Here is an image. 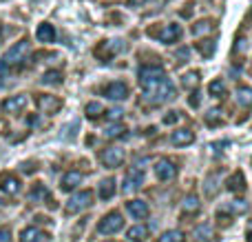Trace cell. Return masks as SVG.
I'll use <instances>...</instances> for the list:
<instances>
[{"mask_svg": "<svg viewBox=\"0 0 252 242\" xmlns=\"http://www.w3.org/2000/svg\"><path fill=\"white\" fill-rule=\"evenodd\" d=\"M137 78H139V84L144 87V91H151L153 87H157V84L166 78V71L161 69L159 65H146L139 69Z\"/></svg>", "mask_w": 252, "mask_h": 242, "instance_id": "6da1fadb", "label": "cell"}, {"mask_svg": "<svg viewBox=\"0 0 252 242\" xmlns=\"http://www.w3.org/2000/svg\"><path fill=\"white\" fill-rule=\"evenodd\" d=\"M91 204H93V191L82 189L80 194H73L69 200H66L64 211L69 213V216H75V213H80V211H84V209H89Z\"/></svg>", "mask_w": 252, "mask_h": 242, "instance_id": "7a4b0ae2", "label": "cell"}, {"mask_svg": "<svg viewBox=\"0 0 252 242\" xmlns=\"http://www.w3.org/2000/svg\"><path fill=\"white\" fill-rule=\"evenodd\" d=\"M122 229H124V218H122V213H118V211L106 213V216L97 222V234H102V236H115Z\"/></svg>", "mask_w": 252, "mask_h": 242, "instance_id": "3957f363", "label": "cell"}, {"mask_svg": "<svg viewBox=\"0 0 252 242\" xmlns=\"http://www.w3.org/2000/svg\"><path fill=\"white\" fill-rule=\"evenodd\" d=\"M27 53H29V40L22 38L20 42H16L13 47H9V51L4 53V65L7 67H18L27 60Z\"/></svg>", "mask_w": 252, "mask_h": 242, "instance_id": "277c9868", "label": "cell"}, {"mask_svg": "<svg viewBox=\"0 0 252 242\" xmlns=\"http://www.w3.org/2000/svg\"><path fill=\"white\" fill-rule=\"evenodd\" d=\"M122 49H124L122 40H102V42L95 47V51H93V53H95L97 60L109 62V60H113V58L118 56Z\"/></svg>", "mask_w": 252, "mask_h": 242, "instance_id": "5b68a950", "label": "cell"}, {"mask_svg": "<svg viewBox=\"0 0 252 242\" xmlns=\"http://www.w3.org/2000/svg\"><path fill=\"white\" fill-rule=\"evenodd\" d=\"M146 93H148V100H151L153 105H161V102L175 98V87H173V82H170L168 78H164L157 87H153L151 91H146Z\"/></svg>", "mask_w": 252, "mask_h": 242, "instance_id": "8992f818", "label": "cell"}, {"mask_svg": "<svg viewBox=\"0 0 252 242\" xmlns=\"http://www.w3.org/2000/svg\"><path fill=\"white\" fill-rule=\"evenodd\" d=\"M100 160H102V164H104L106 169H118V167H122L124 164L126 151L122 149V147H106V149H102Z\"/></svg>", "mask_w": 252, "mask_h": 242, "instance_id": "52a82bcc", "label": "cell"}, {"mask_svg": "<svg viewBox=\"0 0 252 242\" xmlns=\"http://www.w3.org/2000/svg\"><path fill=\"white\" fill-rule=\"evenodd\" d=\"M153 169H155L157 180H161V182H170V180H175V178H177V167H175L170 160H166V158L157 160Z\"/></svg>", "mask_w": 252, "mask_h": 242, "instance_id": "ba28073f", "label": "cell"}, {"mask_svg": "<svg viewBox=\"0 0 252 242\" xmlns=\"http://www.w3.org/2000/svg\"><path fill=\"white\" fill-rule=\"evenodd\" d=\"M102 96H106L109 100H126L128 98V84L122 82V80H115V82L106 84L102 89Z\"/></svg>", "mask_w": 252, "mask_h": 242, "instance_id": "9c48e42d", "label": "cell"}, {"mask_svg": "<svg viewBox=\"0 0 252 242\" xmlns=\"http://www.w3.org/2000/svg\"><path fill=\"white\" fill-rule=\"evenodd\" d=\"M155 38L159 40V42H164V44H173V42H177V40L182 38V27L175 25V22H170V25H164L155 34Z\"/></svg>", "mask_w": 252, "mask_h": 242, "instance_id": "30bf717a", "label": "cell"}, {"mask_svg": "<svg viewBox=\"0 0 252 242\" xmlns=\"http://www.w3.org/2000/svg\"><path fill=\"white\" fill-rule=\"evenodd\" d=\"M35 105H38V109L42 111V114H58V111H60V107H62V100L58 96H47V93H44V96H38L35 98Z\"/></svg>", "mask_w": 252, "mask_h": 242, "instance_id": "8fae6325", "label": "cell"}, {"mask_svg": "<svg viewBox=\"0 0 252 242\" xmlns=\"http://www.w3.org/2000/svg\"><path fill=\"white\" fill-rule=\"evenodd\" d=\"M0 191L7 196L20 194V180L13 173H0Z\"/></svg>", "mask_w": 252, "mask_h": 242, "instance_id": "7c38bea8", "label": "cell"}, {"mask_svg": "<svg viewBox=\"0 0 252 242\" xmlns=\"http://www.w3.org/2000/svg\"><path fill=\"white\" fill-rule=\"evenodd\" d=\"M27 102H29V98H27L25 93H18V96H11L2 102V111L4 114H20L27 107Z\"/></svg>", "mask_w": 252, "mask_h": 242, "instance_id": "4fadbf2b", "label": "cell"}, {"mask_svg": "<svg viewBox=\"0 0 252 242\" xmlns=\"http://www.w3.org/2000/svg\"><path fill=\"white\" fill-rule=\"evenodd\" d=\"M142 182H144V171H142V169H130V171L126 173V178H124L122 191H124V194H130V191L139 189V187H142Z\"/></svg>", "mask_w": 252, "mask_h": 242, "instance_id": "5bb4252c", "label": "cell"}, {"mask_svg": "<svg viewBox=\"0 0 252 242\" xmlns=\"http://www.w3.org/2000/svg\"><path fill=\"white\" fill-rule=\"evenodd\" d=\"M126 211L133 216V220H144V218H148L151 209L144 200H130V202H126Z\"/></svg>", "mask_w": 252, "mask_h": 242, "instance_id": "9a60e30c", "label": "cell"}, {"mask_svg": "<svg viewBox=\"0 0 252 242\" xmlns=\"http://www.w3.org/2000/svg\"><path fill=\"white\" fill-rule=\"evenodd\" d=\"M170 142H173L175 147L192 145V142H195V133H192L190 129H175V131L170 133Z\"/></svg>", "mask_w": 252, "mask_h": 242, "instance_id": "2e32d148", "label": "cell"}, {"mask_svg": "<svg viewBox=\"0 0 252 242\" xmlns=\"http://www.w3.org/2000/svg\"><path fill=\"white\" fill-rule=\"evenodd\" d=\"M82 180H84V176L80 171H66L60 180V189L62 191H73L75 187L82 185Z\"/></svg>", "mask_w": 252, "mask_h": 242, "instance_id": "e0dca14e", "label": "cell"}, {"mask_svg": "<svg viewBox=\"0 0 252 242\" xmlns=\"http://www.w3.org/2000/svg\"><path fill=\"white\" fill-rule=\"evenodd\" d=\"M226 187H228V191H232V194H244L246 191V176L241 171H232L226 180Z\"/></svg>", "mask_w": 252, "mask_h": 242, "instance_id": "ac0fdd59", "label": "cell"}, {"mask_svg": "<svg viewBox=\"0 0 252 242\" xmlns=\"http://www.w3.org/2000/svg\"><path fill=\"white\" fill-rule=\"evenodd\" d=\"M20 242H49V236L38 227H27L20 234Z\"/></svg>", "mask_w": 252, "mask_h": 242, "instance_id": "d6986e66", "label": "cell"}, {"mask_svg": "<svg viewBox=\"0 0 252 242\" xmlns=\"http://www.w3.org/2000/svg\"><path fill=\"white\" fill-rule=\"evenodd\" d=\"M192 238H195V242H213L215 240V231H213V227H210L208 222H204V225L195 227Z\"/></svg>", "mask_w": 252, "mask_h": 242, "instance_id": "ffe728a7", "label": "cell"}, {"mask_svg": "<svg viewBox=\"0 0 252 242\" xmlns=\"http://www.w3.org/2000/svg\"><path fill=\"white\" fill-rule=\"evenodd\" d=\"M29 200L31 202H44V200H51V194H49V189L42 182H35L29 191Z\"/></svg>", "mask_w": 252, "mask_h": 242, "instance_id": "44dd1931", "label": "cell"}, {"mask_svg": "<svg viewBox=\"0 0 252 242\" xmlns=\"http://www.w3.org/2000/svg\"><path fill=\"white\" fill-rule=\"evenodd\" d=\"M199 209H201V202H199V198H197L195 194H190V196L184 198V204H182L184 216H195V213H199Z\"/></svg>", "mask_w": 252, "mask_h": 242, "instance_id": "7402d4cb", "label": "cell"}, {"mask_svg": "<svg viewBox=\"0 0 252 242\" xmlns=\"http://www.w3.org/2000/svg\"><path fill=\"white\" fill-rule=\"evenodd\" d=\"M35 38L40 40V42H53L56 40V29H53V25H49V22H42V25L35 29Z\"/></svg>", "mask_w": 252, "mask_h": 242, "instance_id": "603a6c76", "label": "cell"}, {"mask_svg": "<svg viewBox=\"0 0 252 242\" xmlns=\"http://www.w3.org/2000/svg\"><path fill=\"white\" fill-rule=\"evenodd\" d=\"M97 196H100L102 200H111L115 196V178H104V180L100 182V187H97Z\"/></svg>", "mask_w": 252, "mask_h": 242, "instance_id": "cb8c5ba5", "label": "cell"}, {"mask_svg": "<svg viewBox=\"0 0 252 242\" xmlns=\"http://www.w3.org/2000/svg\"><path fill=\"white\" fill-rule=\"evenodd\" d=\"M199 80H201V74L199 71H186V74L182 76V84H184V89H188V91H195L197 87H199Z\"/></svg>", "mask_w": 252, "mask_h": 242, "instance_id": "d4e9b609", "label": "cell"}, {"mask_svg": "<svg viewBox=\"0 0 252 242\" xmlns=\"http://www.w3.org/2000/svg\"><path fill=\"white\" fill-rule=\"evenodd\" d=\"M215 49H217V42L213 38H204L197 42V51L201 53L204 58H213L215 56Z\"/></svg>", "mask_w": 252, "mask_h": 242, "instance_id": "484cf974", "label": "cell"}, {"mask_svg": "<svg viewBox=\"0 0 252 242\" xmlns=\"http://www.w3.org/2000/svg\"><path fill=\"white\" fill-rule=\"evenodd\" d=\"M126 238H128L130 242H144L148 238V229L144 225H135V227H130V229H128Z\"/></svg>", "mask_w": 252, "mask_h": 242, "instance_id": "4316f807", "label": "cell"}, {"mask_svg": "<svg viewBox=\"0 0 252 242\" xmlns=\"http://www.w3.org/2000/svg\"><path fill=\"white\" fill-rule=\"evenodd\" d=\"M237 102H239L241 107H252V87L237 89Z\"/></svg>", "mask_w": 252, "mask_h": 242, "instance_id": "83f0119b", "label": "cell"}, {"mask_svg": "<svg viewBox=\"0 0 252 242\" xmlns=\"http://www.w3.org/2000/svg\"><path fill=\"white\" fill-rule=\"evenodd\" d=\"M204 122L208 124V127H217V124H221V109L213 107V109L204 116Z\"/></svg>", "mask_w": 252, "mask_h": 242, "instance_id": "f1b7e54d", "label": "cell"}, {"mask_svg": "<svg viewBox=\"0 0 252 242\" xmlns=\"http://www.w3.org/2000/svg\"><path fill=\"white\" fill-rule=\"evenodd\" d=\"M42 84H49V87H56V84H62V71H47L42 76Z\"/></svg>", "mask_w": 252, "mask_h": 242, "instance_id": "f546056e", "label": "cell"}, {"mask_svg": "<svg viewBox=\"0 0 252 242\" xmlns=\"http://www.w3.org/2000/svg\"><path fill=\"white\" fill-rule=\"evenodd\" d=\"M213 29H215V20H210V18H206V20H199L195 27H192V31H195L197 36L208 34V31H213Z\"/></svg>", "mask_w": 252, "mask_h": 242, "instance_id": "4dcf8cb0", "label": "cell"}, {"mask_svg": "<svg viewBox=\"0 0 252 242\" xmlns=\"http://www.w3.org/2000/svg\"><path fill=\"white\" fill-rule=\"evenodd\" d=\"M124 131H126V127H124V124L113 122V124H111V127H106L104 136H106V138H122V136H124Z\"/></svg>", "mask_w": 252, "mask_h": 242, "instance_id": "1f68e13d", "label": "cell"}, {"mask_svg": "<svg viewBox=\"0 0 252 242\" xmlns=\"http://www.w3.org/2000/svg\"><path fill=\"white\" fill-rule=\"evenodd\" d=\"M157 242H184V234L182 231H177V229L166 231V234H161V238Z\"/></svg>", "mask_w": 252, "mask_h": 242, "instance_id": "d6a6232c", "label": "cell"}, {"mask_svg": "<svg viewBox=\"0 0 252 242\" xmlns=\"http://www.w3.org/2000/svg\"><path fill=\"white\" fill-rule=\"evenodd\" d=\"M223 91H226V87H223L221 80H213V82L208 84V93H210L213 98H221Z\"/></svg>", "mask_w": 252, "mask_h": 242, "instance_id": "836d02e7", "label": "cell"}, {"mask_svg": "<svg viewBox=\"0 0 252 242\" xmlns=\"http://www.w3.org/2000/svg\"><path fill=\"white\" fill-rule=\"evenodd\" d=\"M84 114H87V118H91V120L100 118V114H102V105H100V102H89L87 109H84Z\"/></svg>", "mask_w": 252, "mask_h": 242, "instance_id": "e575fe53", "label": "cell"}, {"mask_svg": "<svg viewBox=\"0 0 252 242\" xmlns=\"http://www.w3.org/2000/svg\"><path fill=\"white\" fill-rule=\"evenodd\" d=\"M228 211H232V213H246V211H248V204H246L244 200H235V202L228 204Z\"/></svg>", "mask_w": 252, "mask_h": 242, "instance_id": "d590c367", "label": "cell"}, {"mask_svg": "<svg viewBox=\"0 0 252 242\" xmlns=\"http://www.w3.org/2000/svg\"><path fill=\"white\" fill-rule=\"evenodd\" d=\"M122 116H124V111L122 109H115V107L106 111V118H109L111 122H120V120H122Z\"/></svg>", "mask_w": 252, "mask_h": 242, "instance_id": "8d00e7d4", "label": "cell"}, {"mask_svg": "<svg viewBox=\"0 0 252 242\" xmlns=\"http://www.w3.org/2000/svg\"><path fill=\"white\" fill-rule=\"evenodd\" d=\"M177 120H179V111H168L164 116V124H175Z\"/></svg>", "mask_w": 252, "mask_h": 242, "instance_id": "74e56055", "label": "cell"}, {"mask_svg": "<svg viewBox=\"0 0 252 242\" xmlns=\"http://www.w3.org/2000/svg\"><path fill=\"white\" fill-rule=\"evenodd\" d=\"M0 242H11V231L9 229H0Z\"/></svg>", "mask_w": 252, "mask_h": 242, "instance_id": "f35d334b", "label": "cell"}, {"mask_svg": "<svg viewBox=\"0 0 252 242\" xmlns=\"http://www.w3.org/2000/svg\"><path fill=\"white\" fill-rule=\"evenodd\" d=\"M7 74H9V67L4 65V60H0V82L7 78Z\"/></svg>", "mask_w": 252, "mask_h": 242, "instance_id": "ab89813d", "label": "cell"}, {"mask_svg": "<svg viewBox=\"0 0 252 242\" xmlns=\"http://www.w3.org/2000/svg\"><path fill=\"white\" fill-rule=\"evenodd\" d=\"M188 102H190V107H199V93H192V96H190V100H188Z\"/></svg>", "mask_w": 252, "mask_h": 242, "instance_id": "60d3db41", "label": "cell"}, {"mask_svg": "<svg viewBox=\"0 0 252 242\" xmlns=\"http://www.w3.org/2000/svg\"><path fill=\"white\" fill-rule=\"evenodd\" d=\"M144 2H148V0H128L130 7H139V4H144Z\"/></svg>", "mask_w": 252, "mask_h": 242, "instance_id": "b9f144b4", "label": "cell"}, {"mask_svg": "<svg viewBox=\"0 0 252 242\" xmlns=\"http://www.w3.org/2000/svg\"><path fill=\"white\" fill-rule=\"evenodd\" d=\"M250 20H252V11H250Z\"/></svg>", "mask_w": 252, "mask_h": 242, "instance_id": "7bdbcfd3", "label": "cell"}, {"mask_svg": "<svg viewBox=\"0 0 252 242\" xmlns=\"http://www.w3.org/2000/svg\"><path fill=\"white\" fill-rule=\"evenodd\" d=\"M0 42H2V36H0Z\"/></svg>", "mask_w": 252, "mask_h": 242, "instance_id": "ee69618b", "label": "cell"}]
</instances>
